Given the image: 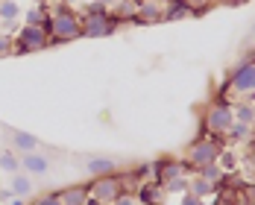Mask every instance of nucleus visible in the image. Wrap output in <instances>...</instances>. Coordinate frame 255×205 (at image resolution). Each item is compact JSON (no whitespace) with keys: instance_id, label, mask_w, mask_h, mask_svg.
I'll return each mask as SVG.
<instances>
[{"instance_id":"7","label":"nucleus","mask_w":255,"mask_h":205,"mask_svg":"<svg viewBox=\"0 0 255 205\" xmlns=\"http://www.w3.org/2000/svg\"><path fill=\"white\" fill-rule=\"evenodd\" d=\"M118 18L115 15H82V35L85 38H106L118 29Z\"/></svg>"},{"instance_id":"30","label":"nucleus","mask_w":255,"mask_h":205,"mask_svg":"<svg viewBox=\"0 0 255 205\" xmlns=\"http://www.w3.org/2000/svg\"><path fill=\"white\" fill-rule=\"evenodd\" d=\"M9 205H26V200H21V197H12V203Z\"/></svg>"},{"instance_id":"17","label":"nucleus","mask_w":255,"mask_h":205,"mask_svg":"<svg viewBox=\"0 0 255 205\" xmlns=\"http://www.w3.org/2000/svg\"><path fill=\"white\" fill-rule=\"evenodd\" d=\"M12 194L21 197V200L32 197V179H29V173H15L12 176Z\"/></svg>"},{"instance_id":"28","label":"nucleus","mask_w":255,"mask_h":205,"mask_svg":"<svg viewBox=\"0 0 255 205\" xmlns=\"http://www.w3.org/2000/svg\"><path fill=\"white\" fill-rule=\"evenodd\" d=\"M35 205H62V200H59V194H47V197H41Z\"/></svg>"},{"instance_id":"25","label":"nucleus","mask_w":255,"mask_h":205,"mask_svg":"<svg viewBox=\"0 0 255 205\" xmlns=\"http://www.w3.org/2000/svg\"><path fill=\"white\" fill-rule=\"evenodd\" d=\"M109 12V6L103 3V0H94V3H85V9H82V15H106Z\"/></svg>"},{"instance_id":"8","label":"nucleus","mask_w":255,"mask_h":205,"mask_svg":"<svg viewBox=\"0 0 255 205\" xmlns=\"http://www.w3.org/2000/svg\"><path fill=\"white\" fill-rule=\"evenodd\" d=\"M21 167H24V173H29V176H44V173L50 170V158L41 155L38 150L21 153Z\"/></svg>"},{"instance_id":"16","label":"nucleus","mask_w":255,"mask_h":205,"mask_svg":"<svg viewBox=\"0 0 255 205\" xmlns=\"http://www.w3.org/2000/svg\"><path fill=\"white\" fill-rule=\"evenodd\" d=\"M0 170L3 173H21V153H15V150H3L0 153Z\"/></svg>"},{"instance_id":"29","label":"nucleus","mask_w":255,"mask_h":205,"mask_svg":"<svg viewBox=\"0 0 255 205\" xmlns=\"http://www.w3.org/2000/svg\"><path fill=\"white\" fill-rule=\"evenodd\" d=\"M12 197H15L12 188H9V191H0V203H12Z\"/></svg>"},{"instance_id":"12","label":"nucleus","mask_w":255,"mask_h":205,"mask_svg":"<svg viewBox=\"0 0 255 205\" xmlns=\"http://www.w3.org/2000/svg\"><path fill=\"white\" fill-rule=\"evenodd\" d=\"M232 114H235V123H244V126L255 129V102L253 100L232 102Z\"/></svg>"},{"instance_id":"2","label":"nucleus","mask_w":255,"mask_h":205,"mask_svg":"<svg viewBox=\"0 0 255 205\" xmlns=\"http://www.w3.org/2000/svg\"><path fill=\"white\" fill-rule=\"evenodd\" d=\"M223 147H226V144H223V138H220V135H208V132H205L203 138H197V141L188 147V155H185L188 173H191V170H197V167H203V164L217 161V155H220Z\"/></svg>"},{"instance_id":"33","label":"nucleus","mask_w":255,"mask_h":205,"mask_svg":"<svg viewBox=\"0 0 255 205\" xmlns=\"http://www.w3.org/2000/svg\"><path fill=\"white\" fill-rule=\"evenodd\" d=\"M32 3H38V6H47V3H50V0H32Z\"/></svg>"},{"instance_id":"5","label":"nucleus","mask_w":255,"mask_h":205,"mask_svg":"<svg viewBox=\"0 0 255 205\" xmlns=\"http://www.w3.org/2000/svg\"><path fill=\"white\" fill-rule=\"evenodd\" d=\"M44 47H50V35L41 26H32V24L18 26V32H15V53H38Z\"/></svg>"},{"instance_id":"19","label":"nucleus","mask_w":255,"mask_h":205,"mask_svg":"<svg viewBox=\"0 0 255 205\" xmlns=\"http://www.w3.org/2000/svg\"><path fill=\"white\" fill-rule=\"evenodd\" d=\"M188 191L205 200V197H211V191H217V188H214L208 179H203V176H197V173H194V176H191V185H188Z\"/></svg>"},{"instance_id":"23","label":"nucleus","mask_w":255,"mask_h":205,"mask_svg":"<svg viewBox=\"0 0 255 205\" xmlns=\"http://www.w3.org/2000/svg\"><path fill=\"white\" fill-rule=\"evenodd\" d=\"M188 185H191L188 176H179V179L164 182V191H170V194H185V191H188Z\"/></svg>"},{"instance_id":"11","label":"nucleus","mask_w":255,"mask_h":205,"mask_svg":"<svg viewBox=\"0 0 255 205\" xmlns=\"http://www.w3.org/2000/svg\"><path fill=\"white\" fill-rule=\"evenodd\" d=\"M38 138L32 135V132H24V129H12V150L15 153H32V150H38Z\"/></svg>"},{"instance_id":"24","label":"nucleus","mask_w":255,"mask_h":205,"mask_svg":"<svg viewBox=\"0 0 255 205\" xmlns=\"http://www.w3.org/2000/svg\"><path fill=\"white\" fill-rule=\"evenodd\" d=\"M15 53V38L9 32H0V59L3 56H12Z\"/></svg>"},{"instance_id":"22","label":"nucleus","mask_w":255,"mask_h":205,"mask_svg":"<svg viewBox=\"0 0 255 205\" xmlns=\"http://www.w3.org/2000/svg\"><path fill=\"white\" fill-rule=\"evenodd\" d=\"M217 164H220V167L229 173V170H235V167H238V155L232 153V150H226V147H223V150H220V155H217Z\"/></svg>"},{"instance_id":"1","label":"nucleus","mask_w":255,"mask_h":205,"mask_svg":"<svg viewBox=\"0 0 255 205\" xmlns=\"http://www.w3.org/2000/svg\"><path fill=\"white\" fill-rule=\"evenodd\" d=\"M82 35V18L74 12V6H56L50 9V44L74 41Z\"/></svg>"},{"instance_id":"31","label":"nucleus","mask_w":255,"mask_h":205,"mask_svg":"<svg viewBox=\"0 0 255 205\" xmlns=\"http://www.w3.org/2000/svg\"><path fill=\"white\" fill-rule=\"evenodd\" d=\"M85 205H103L100 200H94V197H88V200H85Z\"/></svg>"},{"instance_id":"27","label":"nucleus","mask_w":255,"mask_h":205,"mask_svg":"<svg viewBox=\"0 0 255 205\" xmlns=\"http://www.w3.org/2000/svg\"><path fill=\"white\" fill-rule=\"evenodd\" d=\"M179 205H205V200H203V197H197V194H191V191H185Z\"/></svg>"},{"instance_id":"6","label":"nucleus","mask_w":255,"mask_h":205,"mask_svg":"<svg viewBox=\"0 0 255 205\" xmlns=\"http://www.w3.org/2000/svg\"><path fill=\"white\" fill-rule=\"evenodd\" d=\"M88 191H91V197H94V200H100L103 205H112V203H115V197L124 191V179H121L118 173L97 176V179L88 185Z\"/></svg>"},{"instance_id":"18","label":"nucleus","mask_w":255,"mask_h":205,"mask_svg":"<svg viewBox=\"0 0 255 205\" xmlns=\"http://www.w3.org/2000/svg\"><path fill=\"white\" fill-rule=\"evenodd\" d=\"M194 173H197V176H203V179H208L211 185H214V188H217V182L223 179V173H226V170H223L217 161H211V164H203V167H197Z\"/></svg>"},{"instance_id":"14","label":"nucleus","mask_w":255,"mask_h":205,"mask_svg":"<svg viewBox=\"0 0 255 205\" xmlns=\"http://www.w3.org/2000/svg\"><path fill=\"white\" fill-rule=\"evenodd\" d=\"M88 197H91L88 185H74V188H65V191L59 194L62 205H85V200H88Z\"/></svg>"},{"instance_id":"3","label":"nucleus","mask_w":255,"mask_h":205,"mask_svg":"<svg viewBox=\"0 0 255 205\" xmlns=\"http://www.w3.org/2000/svg\"><path fill=\"white\" fill-rule=\"evenodd\" d=\"M223 91H226V94H220L223 100H229V97L250 100V97H255V62H241L229 74V85Z\"/></svg>"},{"instance_id":"35","label":"nucleus","mask_w":255,"mask_h":205,"mask_svg":"<svg viewBox=\"0 0 255 205\" xmlns=\"http://www.w3.org/2000/svg\"><path fill=\"white\" fill-rule=\"evenodd\" d=\"M103 3H106V6H115V3H118V0H103Z\"/></svg>"},{"instance_id":"21","label":"nucleus","mask_w":255,"mask_h":205,"mask_svg":"<svg viewBox=\"0 0 255 205\" xmlns=\"http://www.w3.org/2000/svg\"><path fill=\"white\" fill-rule=\"evenodd\" d=\"M250 135H253V126H244V123H232V129L226 132L232 144H244V141H250Z\"/></svg>"},{"instance_id":"20","label":"nucleus","mask_w":255,"mask_h":205,"mask_svg":"<svg viewBox=\"0 0 255 205\" xmlns=\"http://www.w3.org/2000/svg\"><path fill=\"white\" fill-rule=\"evenodd\" d=\"M18 18H21L18 0H0V21H18Z\"/></svg>"},{"instance_id":"13","label":"nucleus","mask_w":255,"mask_h":205,"mask_svg":"<svg viewBox=\"0 0 255 205\" xmlns=\"http://www.w3.org/2000/svg\"><path fill=\"white\" fill-rule=\"evenodd\" d=\"M161 194H164V185H158V182H144V185H138V203L141 205H158L161 200Z\"/></svg>"},{"instance_id":"9","label":"nucleus","mask_w":255,"mask_h":205,"mask_svg":"<svg viewBox=\"0 0 255 205\" xmlns=\"http://www.w3.org/2000/svg\"><path fill=\"white\" fill-rule=\"evenodd\" d=\"M164 15V6L161 0H144L138 3V12H135V24H158Z\"/></svg>"},{"instance_id":"26","label":"nucleus","mask_w":255,"mask_h":205,"mask_svg":"<svg viewBox=\"0 0 255 205\" xmlns=\"http://www.w3.org/2000/svg\"><path fill=\"white\" fill-rule=\"evenodd\" d=\"M112 205H141V203H138V197H135L132 191H121V194L115 197V203H112Z\"/></svg>"},{"instance_id":"32","label":"nucleus","mask_w":255,"mask_h":205,"mask_svg":"<svg viewBox=\"0 0 255 205\" xmlns=\"http://www.w3.org/2000/svg\"><path fill=\"white\" fill-rule=\"evenodd\" d=\"M62 3H65V6H77L79 0H62Z\"/></svg>"},{"instance_id":"37","label":"nucleus","mask_w":255,"mask_h":205,"mask_svg":"<svg viewBox=\"0 0 255 205\" xmlns=\"http://www.w3.org/2000/svg\"><path fill=\"white\" fill-rule=\"evenodd\" d=\"M138 3H144V0H138Z\"/></svg>"},{"instance_id":"36","label":"nucleus","mask_w":255,"mask_h":205,"mask_svg":"<svg viewBox=\"0 0 255 205\" xmlns=\"http://www.w3.org/2000/svg\"><path fill=\"white\" fill-rule=\"evenodd\" d=\"M229 3H250V0H229Z\"/></svg>"},{"instance_id":"15","label":"nucleus","mask_w":255,"mask_h":205,"mask_svg":"<svg viewBox=\"0 0 255 205\" xmlns=\"http://www.w3.org/2000/svg\"><path fill=\"white\" fill-rule=\"evenodd\" d=\"M188 15H191L188 0H164V15H161V21H179V18H188Z\"/></svg>"},{"instance_id":"34","label":"nucleus","mask_w":255,"mask_h":205,"mask_svg":"<svg viewBox=\"0 0 255 205\" xmlns=\"http://www.w3.org/2000/svg\"><path fill=\"white\" fill-rule=\"evenodd\" d=\"M250 164H253V167H250V170H253V173H255V153H253V158H250Z\"/></svg>"},{"instance_id":"4","label":"nucleus","mask_w":255,"mask_h":205,"mask_svg":"<svg viewBox=\"0 0 255 205\" xmlns=\"http://www.w3.org/2000/svg\"><path fill=\"white\" fill-rule=\"evenodd\" d=\"M235 123V114H232V102L223 100V97H217L214 102H208V108H205V117H203V129L208 135H226Z\"/></svg>"},{"instance_id":"10","label":"nucleus","mask_w":255,"mask_h":205,"mask_svg":"<svg viewBox=\"0 0 255 205\" xmlns=\"http://www.w3.org/2000/svg\"><path fill=\"white\" fill-rule=\"evenodd\" d=\"M85 170H88L91 179H97V176H109V173H118V161L109 158V155H91V158L85 161Z\"/></svg>"}]
</instances>
